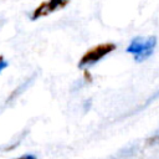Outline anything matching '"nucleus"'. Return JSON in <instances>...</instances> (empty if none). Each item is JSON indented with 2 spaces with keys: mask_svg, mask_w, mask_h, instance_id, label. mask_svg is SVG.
Here are the masks:
<instances>
[{
  "mask_svg": "<svg viewBox=\"0 0 159 159\" xmlns=\"http://www.w3.org/2000/svg\"><path fill=\"white\" fill-rule=\"evenodd\" d=\"M70 2H71V0H45L37 7H35V10L32 11L30 19L32 21H35V20H37L40 17L48 16L52 12H56L58 10L65 9Z\"/></svg>",
  "mask_w": 159,
  "mask_h": 159,
  "instance_id": "nucleus-3",
  "label": "nucleus"
},
{
  "mask_svg": "<svg viewBox=\"0 0 159 159\" xmlns=\"http://www.w3.org/2000/svg\"><path fill=\"white\" fill-rule=\"evenodd\" d=\"M157 46V37L149 36V37H134L130 43L127 47V52L133 55L134 60L137 62H142L147 60L152 53L154 52V48Z\"/></svg>",
  "mask_w": 159,
  "mask_h": 159,
  "instance_id": "nucleus-1",
  "label": "nucleus"
},
{
  "mask_svg": "<svg viewBox=\"0 0 159 159\" xmlns=\"http://www.w3.org/2000/svg\"><path fill=\"white\" fill-rule=\"evenodd\" d=\"M15 159H36V157H35V155H31V154H26V155H22V157L15 158Z\"/></svg>",
  "mask_w": 159,
  "mask_h": 159,
  "instance_id": "nucleus-5",
  "label": "nucleus"
},
{
  "mask_svg": "<svg viewBox=\"0 0 159 159\" xmlns=\"http://www.w3.org/2000/svg\"><path fill=\"white\" fill-rule=\"evenodd\" d=\"M9 66V63H7V61L2 57V56H0V72L2 71V70H5L6 67Z\"/></svg>",
  "mask_w": 159,
  "mask_h": 159,
  "instance_id": "nucleus-4",
  "label": "nucleus"
},
{
  "mask_svg": "<svg viewBox=\"0 0 159 159\" xmlns=\"http://www.w3.org/2000/svg\"><path fill=\"white\" fill-rule=\"evenodd\" d=\"M117 48L116 43L113 42H103V43H99V45H96L91 48H88L83 55L82 57L80 58L77 66L80 68H84V67H88V66H92L94 65L96 62L101 61L103 57H106L107 55H109L111 52H113L114 50Z\"/></svg>",
  "mask_w": 159,
  "mask_h": 159,
  "instance_id": "nucleus-2",
  "label": "nucleus"
},
{
  "mask_svg": "<svg viewBox=\"0 0 159 159\" xmlns=\"http://www.w3.org/2000/svg\"><path fill=\"white\" fill-rule=\"evenodd\" d=\"M84 77L87 78V81H91V75L88 73V71H87V70L84 71Z\"/></svg>",
  "mask_w": 159,
  "mask_h": 159,
  "instance_id": "nucleus-6",
  "label": "nucleus"
}]
</instances>
